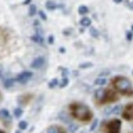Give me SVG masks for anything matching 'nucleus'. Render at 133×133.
<instances>
[{"label":"nucleus","mask_w":133,"mask_h":133,"mask_svg":"<svg viewBox=\"0 0 133 133\" xmlns=\"http://www.w3.org/2000/svg\"><path fill=\"white\" fill-rule=\"evenodd\" d=\"M69 109L71 116L74 118L78 120L79 122H90L93 117V114H92L90 108L84 104L74 102L69 105Z\"/></svg>","instance_id":"obj_1"},{"label":"nucleus","mask_w":133,"mask_h":133,"mask_svg":"<svg viewBox=\"0 0 133 133\" xmlns=\"http://www.w3.org/2000/svg\"><path fill=\"white\" fill-rule=\"evenodd\" d=\"M114 88L118 92L124 96H131L133 95V89L131 83L128 78L123 76H118L112 81Z\"/></svg>","instance_id":"obj_2"},{"label":"nucleus","mask_w":133,"mask_h":133,"mask_svg":"<svg viewBox=\"0 0 133 133\" xmlns=\"http://www.w3.org/2000/svg\"><path fill=\"white\" fill-rule=\"evenodd\" d=\"M95 99L100 105L113 103L118 100L117 94L111 89L99 88L95 92Z\"/></svg>","instance_id":"obj_3"},{"label":"nucleus","mask_w":133,"mask_h":133,"mask_svg":"<svg viewBox=\"0 0 133 133\" xmlns=\"http://www.w3.org/2000/svg\"><path fill=\"white\" fill-rule=\"evenodd\" d=\"M121 126H122V122L119 119H112L104 123L102 131L105 133H120Z\"/></svg>","instance_id":"obj_4"},{"label":"nucleus","mask_w":133,"mask_h":133,"mask_svg":"<svg viewBox=\"0 0 133 133\" xmlns=\"http://www.w3.org/2000/svg\"><path fill=\"white\" fill-rule=\"evenodd\" d=\"M32 76H33V73L31 71H24L17 75L16 81H17V82L21 84H25L32 78Z\"/></svg>","instance_id":"obj_5"},{"label":"nucleus","mask_w":133,"mask_h":133,"mask_svg":"<svg viewBox=\"0 0 133 133\" xmlns=\"http://www.w3.org/2000/svg\"><path fill=\"white\" fill-rule=\"evenodd\" d=\"M122 116L125 120L133 121V103L128 104V105H126Z\"/></svg>","instance_id":"obj_6"},{"label":"nucleus","mask_w":133,"mask_h":133,"mask_svg":"<svg viewBox=\"0 0 133 133\" xmlns=\"http://www.w3.org/2000/svg\"><path fill=\"white\" fill-rule=\"evenodd\" d=\"M44 63H45L44 57L43 56H38L32 61L30 67L33 69H39L44 65Z\"/></svg>","instance_id":"obj_7"},{"label":"nucleus","mask_w":133,"mask_h":133,"mask_svg":"<svg viewBox=\"0 0 133 133\" xmlns=\"http://www.w3.org/2000/svg\"><path fill=\"white\" fill-rule=\"evenodd\" d=\"M47 133H66V131L59 125H51L48 128Z\"/></svg>","instance_id":"obj_8"},{"label":"nucleus","mask_w":133,"mask_h":133,"mask_svg":"<svg viewBox=\"0 0 133 133\" xmlns=\"http://www.w3.org/2000/svg\"><path fill=\"white\" fill-rule=\"evenodd\" d=\"M33 96L30 95V94H25V95H22L19 98H18V102L21 105H25L26 104H28L30 102L32 99Z\"/></svg>","instance_id":"obj_9"},{"label":"nucleus","mask_w":133,"mask_h":133,"mask_svg":"<svg viewBox=\"0 0 133 133\" xmlns=\"http://www.w3.org/2000/svg\"><path fill=\"white\" fill-rule=\"evenodd\" d=\"M30 38H31V40L33 42L36 43L38 44H40V45L43 44V43H44V38H43V37L41 35V34H34V35L31 36Z\"/></svg>","instance_id":"obj_10"},{"label":"nucleus","mask_w":133,"mask_h":133,"mask_svg":"<svg viewBox=\"0 0 133 133\" xmlns=\"http://www.w3.org/2000/svg\"><path fill=\"white\" fill-rule=\"evenodd\" d=\"M0 117L4 119H7V120H11V114L8 109H0Z\"/></svg>","instance_id":"obj_11"},{"label":"nucleus","mask_w":133,"mask_h":133,"mask_svg":"<svg viewBox=\"0 0 133 133\" xmlns=\"http://www.w3.org/2000/svg\"><path fill=\"white\" fill-rule=\"evenodd\" d=\"M15 82H16V79H14V78H8V79H6L4 81V83H3L4 88H7V89H9L11 88H12V87L14 86V84H15Z\"/></svg>","instance_id":"obj_12"},{"label":"nucleus","mask_w":133,"mask_h":133,"mask_svg":"<svg viewBox=\"0 0 133 133\" xmlns=\"http://www.w3.org/2000/svg\"><path fill=\"white\" fill-rule=\"evenodd\" d=\"M91 21L88 17H83V18L80 20V25L84 27H88L91 25Z\"/></svg>","instance_id":"obj_13"},{"label":"nucleus","mask_w":133,"mask_h":133,"mask_svg":"<svg viewBox=\"0 0 133 133\" xmlns=\"http://www.w3.org/2000/svg\"><path fill=\"white\" fill-rule=\"evenodd\" d=\"M45 6H46V8H47V9H48L50 11H53L57 8V5L56 4V3H54L53 1H51V0L47 1Z\"/></svg>","instance_id":"obj_14"},{"label":"nucleus","mask_w":133,"mask_h":133,"mask_svg":"<svg viewBox=\"0 0 133 133\" xmlns=\"http://www.w3.org/2000/svg\"><path fill=\"white\" fill-rule=\"evenodd\" d=\"M58 118H59V119H60L61 121H62V122H63V123H65L69 124V123H71V122H70V120H69V117L67 116V115H66L65 113H61V114H59Z\"/></svg>","instance_id":"obj_15"},{"label":"nucleus","mask_w":133,"mask_h":133,"mask_svg":"<svg viewBox=\"0 0 133 133\" xmlns=\"http://www.w3.org/2000/svg\"><path fill=\"white\" fill-rule=\"evenodd\" d=\"M37 13V8L34 4H31L29 8V15L30 16H35Z\"/></svg>","instance_id":"obj_16"},{"label":"nucleus","mask_w":133,"mask_h":133,"mask_svg":"<svg viewBox=\"0 0 133 133\" xmlns=\"http://www.w3.org/2000/svg\"><path fill=\"white\" fill-rule=\"evenodd\" d=\"M78 13L80 15H85L88 12V8L87 6L85 5H82V6H80V7L78 8Z\"/></svg>","instance_id":"obj_17"},{"label":"nucleus","mask_w":133,"mask_h":133,"mask_svg":"<svg viewBox=\"0 0 133 133\" xmlns=\"http://www.w3.org/2000/svg\"><path fill=\"white\" fill-rule=\"evenodd\" d=\"M13 114H14V116L16 118H20L22 116V114H23V109H21V108H16L14 109Z\"/></svg>","instance_id":"obj_18"},{"label":"nucleus","mask_w":133,"mask_h":133,"mask_svg":"<svg viewBox=\"0 0 133 133\" xmlns=\"http://www.w3.org/2000/svg\"><path fill=\"white\" fill-rule=\"evenodd\" d=\"M107 82V80L105 78H98L95 80V84L96 85H99V86H103L105 85Z\"/></svg>","instance_id":"obj_19"},{"label":"nucleus","mask_w":133,"mask_h":133,"mask_svg":"<svg viewBox=\"0 0 133 133\" xmlns=\"http://www.w3.org/2000/svg\"><path fill=\"white\" fill-rule=\"evenodd\" d=\"M122 111V106L121 105H115L114 107L112 108V110H111V114H119Z\"/></svg>","instance_id":"obj_20"},{"label":"nucleus","mask_w":133,"mask_h":133,"mask_svg":"<svg viewBox=\"0 0 133 133\" xmlns=\"http://www.w3.org/2000/svg\"><path fill=\"white\" fill-rule=\"evenodd\" d=\"M18 127H19L20 130H22V131L26 130L27 128H28V123L26 122V121H25V120H22V121H21V122L19 123Z\"/></svg>","instance_id":"obj_21"},{"label":"nucleus","mask_w":133,"mask_h":133,"mask_svg":"<svg viewBox=\"0 0 133 133\" xmlns=\"http://www.w3.org/2000/svg\"><path fill=\"white\" fill-rule=\"evenodd\" d=\"M78 126L76 125L75 123H70L69 124V131H70L71 133H74L76 131H78Z\"/></svg>","instance_id":"obj_22"},{"label":"nucleus","mask_w":133,"mask_h":133,"mask_svg":"<svg viewBox=\"0 0 133 133\" xmlns=\"http://www.w3.org/2000/svg\"><path fill=\"white\" fill-rule=\"evenodd\" d=\"M59 84V82H58V79L57 78H53L52 80H51L49 83H48V88H55L56 86H57Z\"/></svg>","instance_id":"obj_23"},{"label":"nucleus","mask_w":133,"mask_h":133,"mask_svg":"<svg viewBox=\"0 0 133 133\" xmlns=\"http://www.w3.org/2000/svg\"><path fill=\"white\" fill-rule=\"evenodd\" d=\"M90 34L93 38H98V36H99V31L94 27H91L90 29Z\"/></svg>","instance_id":"obj_24"},{"label":"nucleus","mask_w":133,"mask_h":133,"mask_svg":"<svg viewBox=\"0 0 133 133\" xmlns=\"http://www.w3.org/2000/svg\"><path fill=\"white\" fill-rule=\"evenodd\" d=\"M69 84V79L66 78V77H64L61 81V83H60V88H65V87Z\"/></svg>","instance_id":"obj_25"},{"label":"nucleus","mask_w":133,"mask_h":133,"mask_svg":"<svg viewBox=\"0 0 133 133\" xmlns=\"http://www.w3.org/2000/svg\"><path fill=\"white\" fill-rule=\"evenodd\" d=\"M92 65L91 62H86V63H83V64H81V65H79V68L80 69H88V68H90V67H91Z\"/></svg>","instance_id":"obj_26"},{"label":"nucleus","mask_w":133,"mask_h":133,"mask_svg":"<svg viewBox=\"0 0 133 133\" xmlns=\"http://www.w3.org/2000/svg\"><path fill=\"white\" fill-rule=\"evenodd\" d=\"M97 125H98V119L96 118V119L94 120V122L92 123V124H91V128H90V131H93L96 129V128L97 127Z\"/></svg>","instance_id":"obj_27"},{"label":"nucleus","mask_w":133,"mask_h":133,"mask_svg":"<svg viewBox=\"0 0 133 133\" xmlns=\"http://www.w3.org/2000/svg\"><path fill=\"white\" fill-rule=\"evenodd\" d=\"M38 15H39L40 17H41V19H42V20H43V21H47V19H48L47 15H46V13L44 12L43 11H38Z\"/></svg>","instance_id":"obj_28"},{"label":"nucleus","mask_w":133,"mask_h":133,"mask_svg":"<svg viewBox=\"0 0 133 133\" xmlns=\"http://www.w3.org/2000/svg\"><path fill=\"white\" fill-rule=\"evenodd\" d=\"M111 110H112V108L111 107H109V108H106L105 110V114L106 116H109V115L111 114Z\"/></svg>","instance_id":"obj_29"},{"label":"nucleus","mask_w":133,"mask_h":133,"mask_svg":"<svg viewBox=\"0 0 133 133\" xmlns=\"http://www.w3.org/2000/svg\"><path fill=\"white\" fill-rule=\"evenodd\" d=\"M68 74H69L68 69H65V68H63V69H62V76L66 77Z\"/></svg>","instance_id":"obj_30"},{"label":"nucleus","mask_w":133,"mask_h":133,"mask_svg":"<svg viewBox=\"0 0 133 133\" xmlns=\"http://www.w3.org/2000/svg\"><path fill=\"white\" fill-rule=\"evenodd\" d=\"M132 37H133V34L131 32H128V34H127V39L129 40V41H131V40L132 39Z\"/></svg>","instance_id":"obj_31"},{"label":"nucleus","mask_w":133,"mask_h":133,"mask_svg":"<svg viewBox=\"0 0 133 133\" xmlns=\"http://www.w3.org/2000/svg\"><path fill=\"white\" fill-rule=\"evenodd\" d=\"M48 43L50 44H53L54 43V37H53V35H50L48 37Z\"/></svg>","instance_id":"obj_32"},{"label":"nucleus","mask_w":133,"mask_h":133,"mask_svg":"<svg viewBox=\"0 0 133 133\" xmlns=\"http://www.w3.org/2000/svg\"><path fill=\"white\" fill-rule=\"evenodd\" d=\"M109 74V71H107V72H103L100 74V76H103V75H108Z\"/></svg>","instance_id":"obj_33"},{"label":"nucleus","mask_w":133,"mask_h":133,"mask_svg":"<svg viewBox=\"0 0 133 133\" xmlns=\"http://www.w3.org/2000/svg\"><path fill=\"white\" fill-rule=\"evenodd\" d=\"M31 2V0H25V2H24V4H30Z\"/></svg>","instance_id":"obj_34"},{"label":"nucleus","mask_w":133,"mask_h":133,"mask_svg":"<svg viewBox=\"0 0 133 133\" xmlns=\"http://www.w3.org/2000/svg\"><path fill=\"white\" fill-rule=\"evenodd\" d=\"M123 1V0H114V2L116 3H122Z\"/></svg>","instance_id":"obj_35"},{"label":"nucleus","mask_w":133,"mask_h":133,"mask_svg":"<svg viewBox=\"0 0 133 133\" xmlns=\"http://www.w3.org/2000/svg\"><path fill=\"white\" fill-rule=\"evenodd\" d=\"M60 52H63V53H64V52H65V49L64 48H60Z\"/></svg>","instance_id":"obj_36"},{"label":"nucleus","mask_w":133,"mask_h":133,"mask_svg":"<svg viewBox=\"0 0 133 133\" xmlns=\"http://www.w3.org/2000/svg\"><path fill=\"white\" fill-rule=\"evenodd\" d=\"M130 8L133 10V2H131V3H130Z\"/></svg>","instance_id":"obj_37"},{"label":"nucleus","mask_w":133,"mask_h":133,"mask_svg":"<svg viewBox=\"0 0 133 133\" xmlns=\"http://www.w3.org/2000/svg\"><path fill=\"white\" fill-rule=\"evenodd\" d=\"M2 75H3V74H2V72H1V71H0V78H1V77H2Z\"/></svg>","instance_id":"obj_38"},{"label":"nucleus","mask_w":133,"mask_h":133,"mask_svg":"<svg viewBox=\"0 0 133 133\" xmlns=\"http://www.w3.org/2000/svg\"><path fill=\"white\" fill-rule=\"evenodd\" d=\"M0 133H5L4 131H1V130H0Z\"/></svg>","instance_id":"obj_39"},{"label":"nucleus","mask_w":133,"mask_h":133,"mask_svg":"<svg viewBox=\"0 0 133 133\" xmlns=\"http://www.w3.org/2000/svg\"><path fill=\"white\" fill-rule=\"evenodd\" d=\"M15 133H21V132H20V131H16V132H15Z\"/></svg>","instance_id":"obj_40"},{"label":"nucleus","mask_w":133,"mask_h":133,"mask_svg":"<svg viewBox=\"0 0 133 133\" xmlns=\"http://www.w3.org/2000/svg\"><path fill=\"white\" fill-rule=\"evenodd\" d=\"M131 29H132V30H133V25L131 26Z\"/></svg>","instance_id":"obj_41"},{"label":"nucleus","mask_w":133,"mask_h":133,"mask_svg":"<svg viewBox=\"0 0 133 133\" xmlns=\"http://www.w3.org/2000/svg\"><path fill=\"white\" fill-rule=\"evenodd\" d=\"M132 74H133V72H132Z\"/></svg>","instance_id":"obj_42"},{"label":"nucleus","mask_w":133,"mask_h":133,"mask_svg":"<svg viewBox=\"0 0 133 133\" xmlns=\"http://www.w3.org/2000/svg\"><path fill=\"white\" fill-rule=\"evenodd\" d=\"M132 133H133V132H132Z\"/></svg>","instance_id":"obj_43"}]
</instances>
